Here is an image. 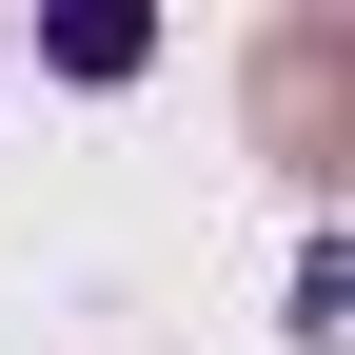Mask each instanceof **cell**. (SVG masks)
<instances>
[{"label": "cell", "instance_id": "obj_1", "mask_svg": "<svg viewBox=\"0 0 355 355\" xmlns=\"http://www.w3.org/2000/svg\"><path fill=\"white\" fill-rule=\"evenodd\" d=\"M336 99H355V40L296 20L277 60H257V119H277V158H336Z\"/></svg>", "mask_w": 355, "mask_h": 355}]
</instances>
